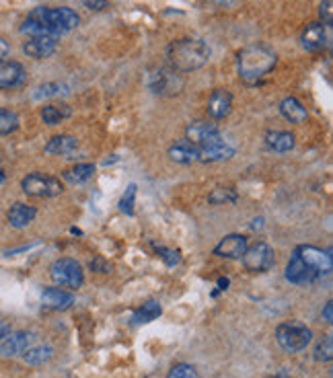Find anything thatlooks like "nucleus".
I'll list each match as a JSON object with an SVG mask.
<instances>
[{
	"label": "nucleus",
	"mask_w": 333,
	"mask_h": 378,
	"mask_svg": "<svg viewBox=\"0 0 333 378\" xmlns=\"http://www.w3.org/2000/svg\"><path fill=\"white\" fill-rule=\"evenodd\" d=\"M80 23V17L68 8V6H37L33 8L27 19L21 23V33L27 37H62L70 31H74Z\"/></svg>",
	"instance_id": "nucleus-1"
},
{
	"label": "nucleus",
	"mask_w": 333,
	"mask_h": 378,
	"mask_svg": "<svg viewBox=\"0 0 333 378\" xmlns=\"http://www.w3.org/2000/svg\"><path fill=\"white\" fill-rule=\"evenodd\" d=\"M166 64L169 68L187 74L193 70L204 68L210 62V48L206 41L195 39V37H183V39H175L166 45Z\"/></svg>",
	"instance_id": "nucleus-2"
},
{
	"label": "nucleus",
	"mask_w": 333,
	"mask_h": 378,
	"mask_svg": "<svg viewBox=\"0 0 333 378\" xmlns=\"http://www.w3.org/2000/svg\"><path fill=\"white\" fill-rule=\"evenodd\" d=\"M278 64L276 52L266 43H251L237 56V70L243 83L259 85Z\"/></svg>",
	"instance_id": "nucleus-3"
},
{
	"label": "nucleus",
	"mask_w": 333,
	"mask_h": 378,
	"mask_svg": "<svg viewBox=\"0 0 333 378\" xmlns=\"http://www.w3.org/2000/svg\"><path fill=\"white\" fill-rule=\"evenodd\" d=\"M276 342L284 352L297 354L313 342V331L301 321H286L276 327Z\"/></svg>",
	"instance_id": "nucleus-4"
},
{
	"label": "nucleus",
	"mask_w": 333,
	"mask_h": 378,
	"mask_svg": "<svg viewBox=\"0 0 333 378\" xmlns=\"http://www.w3.org/2000/svg\"><path fill=\"white\" fill-rule=\"evenodd\" d=\"M147 87L159 95V97H173L177 93L183 91L185 87V78L181 72L169 68V66H157V68H151L149 74H147Z\"/></svg>",
	"instance_id": "nucleus-5"
},
{
	"label": "nucleus",
	"mask_w": 333,
	"mask_h": 378,
	"mask_svg": "<svg viewBox=\"0 0 333 378\" xmlns=\"http://www.w3.org/2000/svg\"><path fill=\"white\" fill-rule=\"evenodd\" d=\"M50 277L60 288L78 290L85 284V271L78 261L70 257H60L50 265Z\"/></svg>",
	"instance_id": "nucleus-6"
},
{
	"label": "nucleus",
	"mask_w": 333,
	"mask_h": 378,
	"mask_svg": "<svg viewBox=\"0 0 333 378\" xmlns=\"http://www.w3.org/2000/svg\"><path fill=\"white\" fill-rule=\"evenodd\" d=\"M21 189L29 198H56L64 191V185L60 179L43 173H29L21 181Z\"/></svg>",
	"instance_id": "nucleus-7"
},
{
	"label": "nucleus",
	"mask_w": 333,
	"mask_h": 378,
	"mask_svg": "<svg viewBox=\"0 0 333 378\" xmlns=\"http://www.w3.org/2000/svg\"><path fill=\"white\" fill-rule=\"evenodd\" d=\"M241 259H243V265H245L247 271H251V273H266L276 263V251L266 241H257L253 245H247V249H245Z\"/></svg>",
	"instance_id": "nucleus-8"
},
{
	"label": "nucleus",
	"mask_w": 333,
	"mask_h": 378,
	"mask_svg": "<svg viewBox=\"0 0 333 378\" xmlns=\"http://www.w3.org/2000/svg\"><path fill=\"white\" fill-rule=\"evenodd\" d=\"M185 140L191 142L197 148H206V146H216L222 144L224 138L220 134V129L216 124L208 122V120H197L191 122L189 126L185 127Z\"/></svg>",
	"instance_id": "nucleus-9"
},
{
	"label": "nucleus",
	"mask_w": 333,
	"mask_h": 378,
	"mask_svg": "<svg viewBox=\"0 0 333 378\" xmlns=\"http://www.w3.org/2000/svg\"><path fill=\"white\" fill-rule=\"evenodd\" d=\"M330 43V33L327 27L319 21H311L307 23V27L301 33V45L303 50H307L309 54H319L327 48Z\"/></svg>",
	"instance_id": "nucleus-10"
},
{
	"label": "nucleus",
	"mask_w": 333,
	"mask_h": 378,
	"mask_svg": "<svg viewBox=\"0 0 333 378\" xmlns=\"http://www.w3.org/2000/svg\"><path fill=\"white\" fill-rule=\"evenodd\" d=\"M286 280L290 284H297V286H307V284L319 282L321 277H319V273L311 265H307L303 261V257L299 253L294 251L292 257H290V261H288V265H286Z\"/></svg>",
	"instance_id": "nucleus-11"
},
{
	"label": "nucleus",
	"mask_w": 333,
	"mask_h": 378,
	"mask_svg": "<svg viewBox=\"0 0 333 378\" xmlns=\"http://www.w3.org/2000/svg\"><path fill=\"white\" fill-rule=\"evenodd\" d=\"M294 251L303 257V261H305L307 265H311V267L319 273L321 280L327 277V275L332 273L333 261L330 251H323V249L313 247V245H301V247H297Z\"/></svg>",
	"instance_id": "nucleus-12"
},
{
	"label": "nucleus",
	"mask_w": 333,
	"mask_h": 378,
	"mask_svg": "<svg viewBox=\"0 0 333 378\" xmlns=\"http://www.w3.org/2000/svg\"><path fill=\"white\" fill-rule=\"evenodd\" d=\"M27 85V70L21 62L2 60L0 62V91H12Z\"/></svg>",
	"instance_id": "nucleus-13"
},
{
	"label": "nucleus",
	"mask_w": 333,
	"mask_h": 378,
	"mask_svg": "<svg viewBox=\"0 0 333 378\" xmlns=\"http://www.w3.org/2000/svg\"><path fill=\"white\" fill-rule=\"evenodd\" d=\"M58 43H60V37H47V35L27 37V41L23 43V52L33 60H43L58 50Z\"/></svg>",
	"instance_id": "nucleus-14"
},
{
	"label": "nucleus",
	"mask_w": 333,
	"mask_h": 378,
	"mask_svg": "<svg viewBox=\"0 0 333 378\" xmlns=\"http://www.w3.org/2000/svg\"><path fill=\"white\" fill-rule=\"evenodd\" d=\"M230 109H233V95L226 89H214L206 103V112H208L210 120H214V122L224 120L230 114Z\"/></svg>",
	"instance_id": "nucleus-15"
},
{
	"label": "nucleus",
	"mask_w": 333,
	"mask_h": 378,
	"mask_svg": "<svg viewBox=\"0 0 333 378\" xmlns=\"http://www.w3.org/2000/svg\"><path fill=\"white\" fill-rule=\"evenodd\" d=\"M35 335L31 331H17V333H8L4 339H2V346H0V356L4 358H10V356H19L23 354L27 348H31Z\"/></svg>",
	"instance_id": "nucleus-16"
},
{
	"label": "nucleus",
	"mask_w": 333,
	"mask_h": 378,
	"mask_svg": "<svg viewBox=\"0 0 333 378\" xmlns=\"http://www.w3.org/2000/svg\"><path fill=\"white\" fill-rule=\"evenodd\" d=\"M247 237L245 235H226L216 247H214V255L216 257H224V259H241L243 253L247 249Z\"/></svg>",
	"instance_id": "nucleus-17"
},
{
	"label": "nucleus",
	"mask_w": 333,
	"mask_h": 378,
	"mask_svg": "<svg viewBox=\"0 0 333 378\" xmlns=\"http://www.w3.org/2000/svg\"><path fill=\"white\" fill-rule=\"evenodd\" d=\"M37 216V208L29 206V204H23V202H17L8 208L6 212V220L12 229H25L29 227Z\"/></svg>",
	"instance_id": "nucleus-18"
},
{
	"label": "nucleus",
	"mask_w": 333,
	"mask_h": 378,
	"mask_svg": "<svg viewBox=\"0 0 333 378\" xmlns=\"http://www.w3.org/2000/svg\"><path fill=\"white\" fill-rule=\"evenodd\" d=\"M41 302H43V306H47L52 311H66L74 304V294H70L62 288H43Z\"/></svg>",
	"instance_id": "nucleus-19"
},
{
	"label": "nucleus",
	"mask_w": 333,
	"mask_h": 378,
	"mask_svg": "<svg viewBox=\"0 0 333 378\" xmlns=\"http://www.w3.org/2000/svg\"><path fill=\"white\" fill-rule=\"evenodd\" d=\"M280 114H282V118H284L286 122L297 124V126H303V124H307V120H309L307 107H305L297 97H286V99H282V103H280Z\"/></svg>",
	"instance_id": "nucleus-20"
},
{
	"label": "nucleus",
	"mask_w": 333,
	"mask_h": 378,
	"mask_svg": "<svg viewBox=\"0 0 333 378\" xmlns=\"http://www.w3.org/2000/svg\"><path fill=\"white\" fill-rule=\"evenodd\" d=\"M166 156L177 165H193V162H197V146H193L187 140H179L169 146Z\"/></svg>",
	"instance_id": "nucleus-21"
},
{
	"label": "nucleus",
	"mask_w": 333,
	"mask_h": 378,
	"mask_svg": "<svg viewBox=\"0 0 333 378\" xmlns=\"http://www.w3.org/2000/svg\"><path fill=\"white\" fill-rule=\"evenodd\" d=\"M297 140H294V134L290 132H284V129H270L266 134V148L272 150V152H290L294 148Z\"/></svg>",
	"instance_id": "nucleus-22"
},
{
	"label": "nucleus",
	"mask_w": 333,
	"mask_h": 378,
	"mask_svg": "<svg viewBox=\"0 0 333 378\" xmlns=\"http://www.w3.org/2000/svg\"><path fill=\"white\" fill-rule=\"evenodd\" d=\"M235 156V148L228 146L226 142L216 144V146H206V148H197V162H222Z\"/></svg>",
	"instance_id": "nucleus-23"
},
{
	"label": "nucleus",
	"mask_w": 333,
	"mask_h": 378,
	"mask_svg": "<svg viewBox=\"0 0 333 378\" xmlns=\"http://www.w3.org/2000/svg\"><path fill=\"white\" fill-rule=\"evenodd\" d=\"M78 148V140L70 134H60V136H54L47 140V144L43 146V150L47 154H54V156H64V154H70Z\"/></svg>",
	"instance_id": "nucleus-24"
},
{
	"label": "nucleus",
	"mask_w": 333,
	"mask_h": 378,
	"mask_svg": "<svg viewBox=\"0 0 333 378\" xmlns=\"http://www.w3.org/2000/svg\"><path fill=\"white\" fill-rule=\"evenodd\" d=\"M93 175H95V165L80 162V165H74V167L66 169L62 173V179L72 183V185H80V183H87L89 179H93Z\"/></svg>",
	"instance_id": "nucleus-25"
},
{
	"label": "nucleus",
	"mask_w": 333,
	"mask_h": 378,
	"mask_svg": "<svg viewBox=\"0 0 333 378\" xmlns=\"http://www.w3.org/2000/svg\"><path fill=\"white\" fill-rule=\"evenodd\" d=\"M52 358H54V348L47 346V344L33 346V348H27L23 352V362L29 364V366H41V364L50 362Z\"/></svg>",
	"instance_id": "nucleus-26"
},
{
	"label": "nucleus",
	"mask_w": 333,
	"mask_h": 378,
	"mask_svg": "<svg viewBox=\"0 0 333 378\" xmlns=\"http://www.w3.org/2000/svg\"><path fill=\"white\" fill-rule=\"evenodd\" d=\"M72 116V109L68 105H43L41 107V120L47 126H58L60 122L68 120Z\"/></svg>",
	"instance_id": "nucleus-27"
},
{
	"label": "nucleus",
	"mask_w": 333,
	"mask_h": 378,
	"mask_svg": "<svg viewBox=\"0 0 333 378\" xmlns=\"http://www.w3.org/2000/svg\"><path fill=\"white\" fill-rule=\"evenodd\" d=\"M161 313H163L161 304H159L157 300H149V302H144V304H142L134 315H132V323H134V325L151 323V321L159 319V317H161Z\"/></svg>",
	"instance_id": "nucleus-28"
},
{
	"label": "nucleus",
	"mask_w": 333,
	"mask_h": 378,
	"mask_svg": "<svg viewBox=\"0 0 333 378\" xmlns=\"http://www.w3.org/2000/svg\"><path fill=\"white\" fill-rule=\"evenodd\" d=\"M239 200V193L235 187H214L208 193V204L212 206H224V204H235Z\"/></svg>",
	"instance_id": "nucleus-29"
},
{
	"label": "nucleus",
	"mask_w": 333,
	"mask_h": 378,
	"mask_svg": "<svg viewBox=\"0 0 333 378\" xmlns=\"http://www.w3.org/2000/svg\"><path fill=\"white\" fill-rule=\"evenodd\" d=\"M68 93H70V89H68V85H64V83H45V85H41V87L35 89L33 99L39 101V99L60 97V95H68Z\"/></svg>",
	"instance_id": "nucleus-30"
},
{
	"label": "nucleus",
	"mask_w": 333,
	"mask_h": 378,
	"mask_svg": "<svg viewBox=\"0 0 333 378\" xmlns=\"http://www.w3.org/2000/svg\"><path fill=\"white\" fill-rule=\"evenodd\" d=\"M21 126V120L14 112L10 109H0V136H8L17 132Z\"/></svg>",
	"instance_id": "nucleus-31"
},
{
	"label": "nucleus",
	"mask_w": 333,
	"mask_h": 378,
	"mask_svg": "<svg viewBox=\"0 0 333 378\" xmlns=\"http://www.w3.org/2000/svg\"><path fill=\"white\" fill-rule=\"evenodd\" d=\"M315 360L317 362H332L333 358V337L332 335H323L321 339H319V344L315 346Z\"/></svg>",
	"instance_id": "nucleus-32"
},
{
	"label": "nucleus",
	"mask_w": 333,
	"mask_h": 378,
	"mask_svg": "<svg viewBox=\"0 0 333 378\" xmlns=\"http://www.w3.org/2000/svg\"><path fill=\"white\" fill-rule=\"evenodd\" d=\"M134 204H136V183L128 185L126 193H124L122 200H120V210H122L126 216H134Z\"/></svg>",
	"instance_id": "nucleus-33"
},
{
	"label": "nucleus",
	"mask_w": 333,
	"mask_h": 378,
	"mask_svg": "<svg viewBox=\"0 0 333 378\" xmlns=\"http://www.w3.org/2000/svg\"><path fill=\"white\" fill-rule=\"evenodd\" d=\"M166 378H197V370L191 364H175Z\"/></svg>",
	"instance_id": "nucleus-34"
},
{
	"label": "nucleus",
	"mask_w": 333,
	"mask_h": 378,
	"mask_svg": "<svg viewBox=\"0 0 333 378\" xmlns=\"http://www.w3.org/2000/svg\"><path fill=\"white\" fill-rule=\"evenodd\" d=\"M319 23H323L327 29L333 23V0H321L319 4Z\"/></svg>",
	"instance_id": "nucleus-35"
},
{
	"label": "nucleus",
	"mask_w": 333,
	"mask_h": 378,
	"mask_svg": "<svg viewBox=\"0 0 333 378\" xmlns=\"http://www.w3.org/2000/svg\"><path fill=\"white\" fill-rule=\"evenodd\" d=\"M157 253H161V259L165 261L169 267H173V265H177V263L181 261L179 253L171 251V249H165V247H157Z\"/></svg>",
	"instance_id": "nucleus-36"
},
{
	"label": "nucleus",
	"mask_w": 333,
	"mask_h": 378,
	"mask_svg": "<svg viewBox=\"0 0 333 378\" xmlns=\"http://www.w3.org/2000/svg\"><path fill=\"white\" fill-rule=\"evenodd\" d=\"M83 6L93 12H101L105 8H109V0H83Z\"/></svg>",
	"instance_id": "nucleus-37"
},
{
	"label": "nucleus",
	"mask_w": 333,
	"mask_h": 378,
	"mask_svg": "<svg viewBox=\"0 0 333 378\" xmlns=\"http://www.w3.org/2000/svg\"><path fill=\"white\" fill-rule=\"evenodd\" d=\"M91 269H99L101 273H109L111 265H105L103 259H95V261H91Z\"/></svg>",
	"instance_id": "nucleus-38"
},
{
	"label": "nucleus",
	"mask_w": 333,
	"mask_h": 378,
	"mask_svg": "<svg viewBox=\"0 0 333 378\" xmlns=\"http://www.w3.org/2000/svg\"><path fill=\"white\" fill-rule=\"evenodd\" d=\"M323 321L327 323V325H332L333 323V302L330 300L327 304H325V308H323Z\"/></svg>",
	"instance_id": "nucleus-39"
},
{
	"label": "nucleus",
	"mask_w": 333,
	"mask_h": 378,
	"mask_svg": "<svg viewBox=\"0 0 333 378\" xmlns=\"http://www.w3.org/2000/svg\"><path fill=\"white\" fill-rule=\"evenodd\" d=\"M8 52H10V45H8V41L4 39V37H0V62L8 56Z\"/></svg>",
	"instance_id": "nucleus-40"
},
{
	"label": "nucleus",
	"mask_w": 333,
	"mask_h": 378,
	"mask_svg": "<svg viewBox=\"0 0 333 378\" xmlns=\"http://www.w3.org/2000/svg\"><path fill=\"white\" fill-rule=\"evenodd\" d=\"M10 333V323H6V321H0V342L6 337Z\"/></svg>",
	"instance_id": "nucleus-41"
},
{
	"label": "nucleus",
	"mask_w": 333,
	"mask_h": 378,
	"mask_svg": "<svg viewBox=\"0 0 333 378\" xmlns=\"http://www.w3.org/2000/svg\"><path fill=\"white\" fill-rule=\"evenodd\" d=\"M4 181H6V175H4V171H2V169H0V185H2V183H4Z\"/></svg>",
	"instance_id": "nucleus-42"
},
{
	"label": "nucleus",
	"mask_w": 333,
	"mask_h": 378,
	"mask_svg": "<svg viewBox=\"0 0 333 378\" xmlns=\"http://www.w3.org/2000/svg\"><path fill=\"white\" fill-rule=\"evenodd\" d=\"M268 378H280V377H268Z\"/></svg>",
	"instance_id": "nucleus-43"
}]
</instances>
